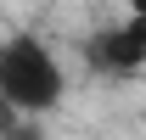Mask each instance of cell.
Masks as SVG:
<instances>
[{"mask_svg":"<svg viewBox=\"0 0 146 140\" xmlns=\"http://www.w3.org/2000/svg\"><path fill=\"white\" fill-rule=\"evenodd\" d=\"M0 101H11L28 118H51L68 101V67L39 34L0 39Z\"/></svg>","mask_w":146,"mask_h":140,"instance_id":"1","label":"cell"},{"mask_svg":"<svg viewBox=\"0 0 146 140\" xmlns=\"http://www.w3.org/2000/svg\"><path fill=\"white\" fill-rule=\"evenodd\" d=\"M79 56H84V67L101 73V79H135V73L146 67V11L129 6V17L90 28V39L79 45Z\"/></svg>","mask_w":146,"mask_h":140,"instance_id":"2","label":"cell"},{"mask_svg":"<svg viewBox=\"0 0 146 140\" xmlns=\"http://www.w3.org/2000/svg\"><path fill=\"white\" fill-rule=\"evenodd\" d=\"M0 140H51V129H45V118H28L11 101H0Z\"/></svg>","mask_w":146,"mask_h":140,"instance_id":"3","label":"cell"},{"mask_svg":"<svg viewBox=\"0 0 146 140\" xmlns=\"http://www.w3.org/2000/svg\"><path fill=\"white\" fill-rule=\"evenodd\" d=\"M129 6H135V11H146V0H129Z\"/></svg>","mask_w":146,"mask_h":140,"instance_id":"4","label":"cell"}]
</instances>
